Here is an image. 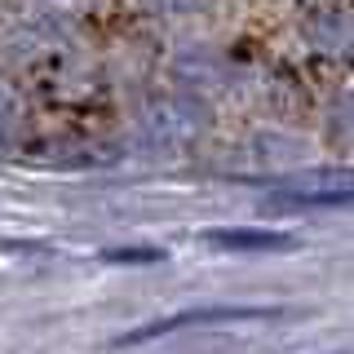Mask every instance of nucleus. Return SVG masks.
<instances>
[{
	"label": "nucleus",
	"mask_w": 354,
	"mask_h": 354,
	"mask_svg": "<svg viewBox=\"0 0 354 354\" xmlns=\"http://www.w3.org/2000/svg\"><path fill=\"white\" fill-rule=\"evenodd\" d=\"M274 208H354V186H324V191H292L274 199Z\"/></svg>",
	"instance_id": "nucleus-3"
},
{
	"label": "nucleus",
	"mask_w": 354,
	"mask_h": 354,
	"mask_svg": "<svg viewBox=\"0 0 354 354\" xmlns=\"http://www.w3.org/2000/svg\"><path fill=\"white\" fill-rule=\"evenodd\" d=\"M208 248H221V252H235V257H252V252H288L297 248L292 235L283 230H270V226H213L199 235Z\"/></svg>",
	"instance_id": "nucleus-2"
},
{
	"label": "nucleus",
	"mask_w": 354,
	"mask_h": 354,
	"mask_svg": "<svg viewBox=\"0 0 354 354\" xmlns=\"http://www.w3.org/2000/svg\"><path fill=\"white\" fill-rule=\"evenodd\" d=\"M102 261L111 266H147V261H164L160 248H106Z\"/></svg>",
	"instance_id": "nucleus-4"
},
{
	"label": "nucleus",
	"mask_w": 354,
	"mask_h": 354,
	"mask_svg": "<svg viewBox=\"0 0 354 354\" xmlns=\"http://www.w3.org/2000/svg\"><path fill=\"white\" fill-rule=\"evenodd\" d=\"M252 319H279V306H199V310H177V315H164V319H155V324H142V328L124 332L115 346L124 350V346H142V341L173 337V332H186V328H204V324H252Z\"/></svg>",
	"instance_id": "nucleus-1"
}]
</instances>
